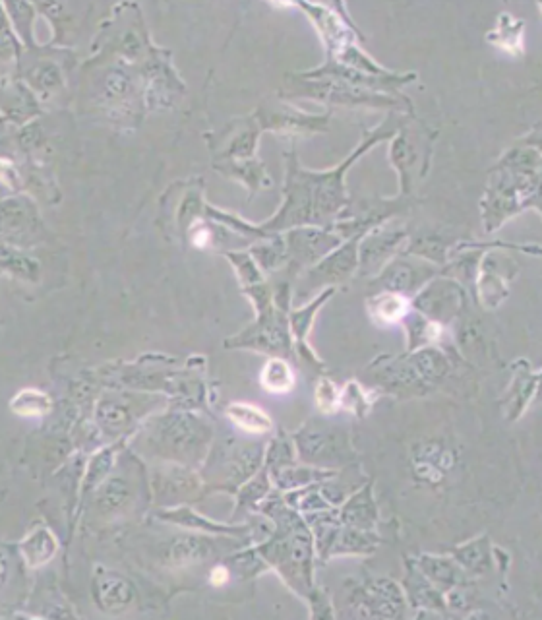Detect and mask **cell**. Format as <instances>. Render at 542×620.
Wrapping results in <instances>:
<instances>
[{
    "mask_svg": "<svg viewBox=\"0 0 542 620\" xmlns=\"http://www.w3.org/2000/svg\"><path fill=\"white\" fill-rule=\"evenodd\" d=\"M434 138H436L434 130L426 128L422 123H409L407 119H403V123L393 134L390 159L399 175L397 196L409 198L415 183L426 177L430 169Z\"/></svg>",
    "mask_w": 542,
    "mask_h": 620,
    "instance_id": "cell-6",
    "label": "cell"
},
{
    "mask_svg": "<svg viewBox=\"0 0 542 620\" xmlns=\"http://www.w3.org/2000/svg\"><path fill=\"white\" fill-rule=\"evenodd\" d=\"M401 324H403L405 336H407V353L417 351L421 347H428V345H438V341L444 338V326L424 318L415 310H411L403 318Z\"/></svg>",
    "mask_w": 542,
    "mask_h": 620,
    "instance_id": "cell-29",
    "label": "cell"
},
{
    "mask_svg": "<svg viewBox=\"0 0 542 620\" xmlns=\"http://www.w3.org/2000/svg\"><path fill=\"white\" fill-rule=\"evenodd\" d=\"M541 150L539 146L519 144L498 159L490 169L488 185L481 202L484 231L496 233L506 221L525 212H541Z\"/></svg>",
    "mask_w": 542,
    "mask_h": 620,
    "instance_id": "cell-2",
    "label": "cell"
},
{
    "mask_svg": "<svg viewBox=\"0 0 542 620\" xmlns=\"http://www.w3.org/2000/svg\"><path fill=\"white\" fill-rule=\"evenodd\" d=\"M97 595L105 609H124L134 599V588L121 576L107 574L97 584Z\"/></svg>",
    "mask_w": 542,
    "mask_h": 620,
    "instance_id": "cell-37",
    "label": "cell"
},
{
    "mask_svg": "<svg viewBox=\"0 0 542 620\" xmlns=\"http://www.w3.org/2000/svg\"><path fill=\"white\" fill-rule=\"evenodd\" d=\"M333 415L308 417L293 436L301 464L322 469H343L357 462L349 429L332 421Z\"/></svg>",
    "mask_w": 542,
    "mask_h": 620,
    "instance_id": "cell-4",
    "label": "cell"
},
{
    "mask_svg": "<svg viewBox=\"0 0 542 620\" xmlns=\"http://www.w3.org/2000/svg\"><path fill=\"white\" fill-rule=\"evenodd\" d=\"M407 355H409V361L413 363L415 371L419 372V376L430 388L442 384L452 372L450 355L444 349H440L438 345L421 347V349L411 351Z\"/></svg>",
    "mask_w": 542,
    "mask_h": 620,
    "instance_id": "cell-24",
    "label": "cell"
},
{
    "mask_svg": "<svg viewBox=\"0 0 542 620\" xmlns=\"http://www.w3.org/2000/svg\"><path fill=\"white\" fill-rule=\"evenodd\" d=\"M364 372L370 384L376 386V392H386L395 398H419L432 390L415 371L407 353L399 357L378 355Z\"/></svg>",
    "mask_w": 542,
    "mask_h": 620,
    "instance_id": "cell-12",
    "label": "cell"
},
{
    "mask_svg": "<svg viewBox=\"0 0 542 620\" xmlns=\"http://www.w3.org/2000/svg\"><path fill=\"white\" fill-rule=\"evenodd\" d=\"M448 555L459 564V568L473 580L488 576L496 568L494 560V545L486 533L477 535L475 539L461 543L457 547H452Z\"/></svg>",
    "mask_w": 542,
    "mask_h": 620,
    "instance_id": "cell-22",
    "label": "cell"
},
{
    "mask_svg": "<svg viewBox=\"0 0 542 620\" xmlns=\"http://www.w3.org/2000/svg\"><path fill=\"white\" fill-rule=\"evenodd\" d=\"M467 295V289L459 281L436 276L411 297V310L446 328L467 309Z\"/></svg>",
    "mask_w": 542,
    "mask_h": 620,
    "instance_id": "cell-10",
    "label": "cell"
},
{
    "mask_svg": "<svg viewBox=\"0 0 542 620\" xmlns=\"http://www.w3.org/2000/svg\"><path fill=\"white\" fill-rule=\"evenodd\" d=\"M339 516L343 526L362 531H376L380 524V510L374 498V483L364 481L351 495L339 504Z\"/></svg>",
    "mask_w": 542,
    "mask_h": 620,
    "instance_id": "cell-21",
    "label": "cell"
},
{
    "mask_svg": "<svg viewBox=\"0 0 542 620\" xmlns=\"http://www.w3.org/2000/svg\"><path fill=\"white\" fill-rule=\"evenodd\" d=\"M246 297L256 309L254 322L241 334L227 340V347L250 349L270 357L293 359V336L289 330V310L293 307V287L289 279L262 281L244 287Z\"/></svg>",
    "mask_w": 542,
    "mask_h": 620,
    "instance_id": "cell-3",
    "label": "cell"
},
{
    "mask_svg": "<svg viewBox=\"0 0 542 620\" xmlns=\"http://www.w3.org/2000/svg\"><path fill=\"white\" fill-rule=\"evenodd\" d=\"M227 258L233 262L237 276L241 279L242 287H250L256 283H262L266 276L254 262L248 250H237V252H227Z\"/></svg>",
    "mask_w": 542,
    "mask_h": 620,
    "instance_id": "cell-40",
    "label": "cell"
},
{
    "mask_svg": "<svg viewBox=\"0 0 542 620\" xmlns=\"http://www.w3.org/2000/svg\"><path fill=\"white\" fill-rule=\"evenodd\" d=\"M285 97H301V99H314L322 101L326 105H343V107H370V109H403L407 107L409 113H413V105L409 99H399L388 93L372 92L366 88H359L335 78L324 76H308L297 74L295 78L287 80Z\"/></svg>",
    "mask_w": 542,
    "mask_h": 620,
    "instance_id": "cell-5",
    "label": "cell"
},
{
    "mask_svg": "<svg viewBox=\"0 0 542 620\" xmlns=\"http://www.w3.org/2000/svg\"><path fill=\"white\" fill-rule=\"evenodd\" d=\"M12 409L22 417H39L49 411V398L37 390H24L14 398Z\"/></svg>",
    "mask_w": 542,
    "mask_h": 620,
    "instance_id": "cell-41",
    "label": "cell"
},
{
    "mask_svg": "<svg viewBox=\"0 0 542 620\" xmlns=\"http://www.w3.org/2000/svg\"><path fill=\"white\" fill-rule=\"evenodd\" d=\"M335 291H337L335 287L322 289L312 301L302 305L301 309L291 307V310H289V330H291V336H293L295 355L301 357L306 365H310L316 371V374H324L326 365L316 355V351L310 347L308 338H310V332H312V326H314V320H316L318 312L332 299Z\"/></svg>",
    "mask_w": 542,
    "mask_h": 620,
    "instance_id": "cell-16",
    "label": "cell"
},
{
    "mask_svg": "<svg viewBox=\"0 0 542 620\" xmlns=\"http://www.w3.org/2000/svg\"><path fill=\"white\" fill-rule=\"evenodd\" d=\"M455 454L438 440H428L413 450V475L428 487H440L455 467Z\"/></svg>",
    "mask_w": 542,
    "mask_h": 620,
    "instance_id": "cell-20",
    "label": "cell"
},
{
    "mask_svg": "<svg viewBox=\"0 0 542 620\" xmlns=\"http://www.w3.org/2000/svg\"><path fill=\"white\" fill-rule=\"evenodd\" d=\"M2 580H4V562L0 560V584H2Z\"/></svg>",
    "mask_w": 542,
    "mask_h": 620,
    "instance_id": "cell-46",
    "label": "cell"
},
{
    "mask_svg": "<svg viewBox=\"0 0 542 620\" xmlns=\"http://www.w3.org/2000/svg\"><path fill=\"white\" fill-rule=\"evenodd\" d=\"M287 248V266L283 274L287 278L297 279L304 270L318 264L324 256H328L333 248L339 247L343 241L332 227L320 225H302L281 233Z\"/></svg>",
    "mask_w": 542,
    "mask_h": 620,
    "instance_id": "cell-8",
    "label": "cell"
},
{
    "mask_svg": "<svg viewBox=\"0 0 542 620\" xmlns=\"http://www.w3.org/2000/svg\"><path fill=\"white\" fill-rule=\"evenodd\" d=\"M211 553H213V545L210 539L200 537V535H186V537L175 539L167 558L173 566H190V564L204 562L206 558L211 557Z\"/></svg>",
    "mask_w": 542,
    "mask_h": 620,
    "instance_id": "cell-32",
    "label": "cell"
},
{
    "mask_svg": "<svg viewBox=\"0 0 542 620\" xmlns=\"http://www.w3.org/2000/svg\"><path fill=\"white\" fill-rule=\"evenodd\" d=\"M229 175L242 181L244 185L250 188V198L262 190V188H271L273 181H271L270 173L266 169V165L252 157V159H242V161H235V163H229L227 167Z\"/></svg>",
    "mask_w": 542,
    "mask_h": 620,
    "instance_id": "cell-36",
    "label": "cell"
},
{
    "mask_svg": "<svg viewBox=\"0 0 542 620\" xmlns=\"http://www.w3.org/2000/svg\"><path fill=\"white\" fill-rule=\"evenodd\" d=\"M339 392L341 388L333 382L330 376L320 374L314 390V402L320 415H335L339 413Z\"/></svg>",
    "mask_w": 542,
    "mask_h": 620,
    "instance_id": "cell-39",
    "label": "cell"
},
{
    "mask_svg": "<svg viewBox=\"0 0 542 620\" xmlns=\"http://www.w3.org/2000/svg\"><path fill=\"white\" fill-rule=\"evenodd\" d=\"M126 495H128V487L122 483L121 479H115V481L107 483V487L103 489L101 502L107 510H111V508L121 506L122 502L126 500Z\"/></svg>",
    "mask_w": 542,
    "mask_h": 620,
    "instance_id": "cell-44",
    "label": "cell"
},
{
    "mask_svg": "<svg viewBox=\"0 0 542 620\" xmlns=\"http://www.w3.org/2000/svg\"><path fill=\"white\" fill-rule=\"evenodd\" d=\"M411 233L403 225H380L370 229L359 239L357 256L359 268L357 274L364 278H374L392 258L403 252L407 247Z\"/></svg>",
    "mask_w": 542,
    "mask_h": 620,
    "instance_id": "cell-15",
    "label": "cell"
},
{
    "mask_svg": "<svg viewBox=\"0 0 542 620\" xmlns=\"http://www.w3.org/2000/svg\"><path fill=\"white\" fill-rule=\"evenodd\" d=\"M233 578H235V574L227 562L215 564L210 570V584L213 588H225L231 584Z\"/></svg>",
    "mask_w": 542,
    "mask_h": 620,
    "instance_id": "cell-45",
    "label": "cell"
},
{
    "mask_svg": "<svg viewBox=\"0 0 542 620\" xmlns=\"http://www.w3.org/2000/svg\"><path fill=\"white\" fill-rule=\"evenodd\" d=\"M452 247L453 243L438 233H422L419 237H409L407 247L403 248V252L442 268L448 262V254Z\"/></svg>",
    "mask_w": 542,
    "mask_h": 620,
    "instance_id": "cell-31",
    "label": "cell"
},
{
    "mask_svg": "<svg viewBox=\"0 0 542 620\" xmlns=\"http://www.w3.org/2000/svg\"><path fill=\"white\" fill-rule=\"evenodd\" d=\"M401 589L407 601V607L422 615H448L446 595L440 589L434 588L428 578L422 574L415 562V558H405V576L401 582Z\"/></svg>",
    "mask_w": 542,
    "mask_h": 620,
    "instance_id": "cell-17",
    "label": "cell"
},
{
    "mask_svg": "<svg viewBox=\"0 0 542 620\" xmlns=\"http://www.w3.org/2000/svg\"><path fill=\"white\" fill-rule=\"evenodd\" d=\"M225 415L235 427L241 429L242 433L262 436V434H270L273 431V421L270 415L254 403H229L225 409Z\"/></svg>",
    "mask_w": 542,
    "mask_h": 620,
    "instance_id": "cell-27",
    "label": "cell"
},
{
    "mask_svg": "<svg viewBox=\"0 0 542 620\" xmlns=\"http://www.w3.org/2000/svg\"><path fill=\"white\" fill-rule=\"evenodd\" d=\"M359 239L361 237L343 241L339 247L333 248L328 256H324L318 264L304 270L297 278L299 283L295 287V295L304 297L312 291H322L328 287L337 289L339 283H345L353 278L359 268V256H357Z\"/></svg>",
    "mask_w": 542,
    "mask_h": 620,
    "instance_id": "cell-11",
    "label": "cell"
},
{
    "mask_svg": "<svg viewBox=\"0 0 542 620\" xmlns=\"http://www.w3.org/2000/svg\"><path fill=\"white\" fill-rule=\"evenodd\" d=\"M415 558L419 570L428 578V582L436 589H440L444 595L452 589L465 586L471 582V578L459 568V564L450 555H432L422 553Z\"/></svg>",
    "mask_w": 542,
    "mask_h": 620,
    "instance_id": "cell-23",
    "label": "cell"
},
{
    "mask_svg": "<svg viewBox=\"0 0 542 620\" xmlns=\"http://www.w3.org/2000/svg\"><path fill=\"white\" fill-rule=\"evenodd\" d=\"M256 512L266 516L273 526L270 535L254 545L256 551L281 582L308 603L318 589L314 576L318 558L310 529L301 514L285 502L283 493L275 489L260 502Z\"/></svg>",
    "mask_w": 542,
    "mask_h": 620,
    "instance_id": "cell-1",
    "label": "cell"
},
{
    "mask_svg": "<svg viewBox=\"0 0 542 620\" xmlns=\"http://www.w3.org/2000/svg\"><path fill=\"white\" fill-rule=\"evenodd\" d=\"M308 613L312 619H335L337 617L332 597L326 589L318 586V589L314 591V595L308 601Z\"/></svg>",
    "mask_w": 542,
    "mask_h": 620,
    "instance_id": "cell-43",
    "label": "cell"
},
{
    "mask_svg": "<svg viewBox=\"0 0 542 620\" xmlns=\"http://www.w3.org/2000/svg\"><path fill=\"white\" fill-rule=\"evenodd\" d=\"M378 396L380 394L376 390L372 388L366 390L357 380H349L339 392V411L343 409L359 419H364L368 411L374 407Z\"/></svg>",
    "mask_w": 542,
    "mask_h": 620,
    "instance_id": "cell-35",
    "label": "cell"
},
{
    "mask_svg": "<svg viewBox=\"0 0 542 620\" xmlns=\"http://www.w3.org/2000/svg\"><path fill=\"white\" fill-rule=\"evenodd\" d=\"M295 464H299V458H297V450L293 444V436L285 433L283 429H279L277 433L271 436L270 442L266 444L264 467L268 469V473H275L279 469H285V467H291Z\"/></svg>",
    "mask_w": 542,
    "mask_h": 620,
    "instance_id": "cell-33",
    "label": "cell"
},
{
    "mask_svg": "<svg viewBox=\"0 0 542 620\" xmlns=\"http://www.w3.org/2000/svg\"><path fill=\"white\" fill-rule=\"evenodd\" d=\"M440 272H442L440 266L401 252L372 278L370 287L374 289V293L392 291L411 299L424 283L440 276Z\"/></svg>",
    "mask_w": 542,
    "mask_h": 620,
    "instance_id": "cell-13",
    "label": "cell"
},
{
    "mask_svg": "<svg viewBox=\"0 0 542 620\" xmlns=\"http://www.w3.org/2000/svg\"><path fill=\"white\" fill-rule=\"evenodd\" d=\"M368 316L378 326H395L411 312V299L392 291H376L366 301Z\"/></svg>",
    "mask_w": 542,
    "mask_h": 620,
    "instance_id": "cell-25",
    "label": "cell"
},
{
    "mask_svg": "<svg viewBox=\"0 0 542 620\" xmlns=\"http://www.w3.org/2000/svg\"><path fill=\"white\" fill-rule=\"evenodd\" d=\"M47 545H55V539L51 537L49 531H37L31 539L26 541L24 549H26V555L30 558L31 564H41V562L49 560L55 551V547L47 549Z\"/></svg>",
    "mask_w": 542,
    "mask_h": 620,
    "instance_id": "cell-42",
    "label": "cell"
},
{
    "mask_svg": "<svg viewBox=\"0 0 542 620\" xmlns=\"http://www.w3.org/2000/svg\"><path fill=\"white\" fill-rule=\"evenodd\" d=\"M504 248H517L515 245L500 243L496 247L488 248L482 254L475 278V289L479 305L484 310H496L510 295V285L519 274V266L515 258L510 256Z\"/></svg>",
    "mask_w": 542,
    "mask_h": 620,
    "instance_id": "cell-9",
    "label": "cell"
},
{
    "mask_svg": "<svg viewBox=\"0 0 542 620\" xmlns=\"http://www.w3.org/2000/svg\"><path fill=\"white\" fill-rule=\"evenodd\" d=\"M539 382L541 371H535L527 359H517L513 363L510 386L500 400L506 421L515 423L525 415L539 392Z\"/></svg>",
    "mask_w": 542,
    "mask_h": 620,
    "instance_id": "cell-18",
    "label": "cell"
},
{
    "mask_svg": "<svg viewBox=\"0 0 542 620\" xmlns=\"http://www.w3.org/2000/svg\"><path fill=\"white\" fill-rule=\"evenodd\" d=\"M271 491H273V485H271L270 473L262 465L246 483H242L239 491L235 493L237 496V508H235L237 516L239 514H246V516L256 514L260 502L264 498H268Z\"/></svg>",
    "mask_w": 542,
    "mask_h": 620,
    "instance_id": "cell-30",
    "label": "cell"
},
{
    "mask_svg": "<svg viewBox=\"0 0 542 620\" xmlns=\"http://www.w3.org/2000/svg\"><path fill=\"white\" fill-rule=\"evenodd\" d=\"M345 609L359 619H401L407 609L401 584L392 578H366L345 582Z\"/></svg>",
    "mask_w": 542,
    "mask_h": 620,
    "instance_id": "cell-7",
    "label": "cell"
},
{
    "mask_svg": "<svg viewBox=\"0 0 542 620\" xmlns=\"http://www.w3.org/2000/svg\"><path fill=\"white\" fill-rule=\"evenodd\" d=\"M266 444L262 440H229L219 454V491L235 495L242 483H246L264 465Z\"/></svg>",
    "mask_w": 542,
    "mask_h": 620,
    "instance_id": "cell-14",
    "label": "cell"
},
{
    "mask_svg": "<svg viewBox=\"0 0 542 620\" xmlns=\"http://www.w3.org/2000/svg\"><path fill=\"white\" fill-rule=\"evenodd\" d=\"M382 537L378 531H362L355 527L341 526L333 541L330 560L337 557H370L378 551Z\"/></svg>",
    "mask_w": 542,
    "mask_h": 620,
    "instance_id": "cell-26",
    "label": "cell"
},
{
    "mask_svg": "<svg viewBox=\"0 0 542 620\" xmlns=\"http://www.w3.org/2000/svg\"><path fill=\"white\" fill-rule=\"evenodd\" d=\"M295 372L287 359L270 357L260 374V384L271 394H287L295 388Z\"/></svg>",
    "mask_w": 542,
    "mask_h": 620,
    "instance_id": "cell-34",
    "label": "cell"
},
{
    "mask_svg": "<svg viewBox=\"0 0 542 620\" xmlns=\"http://www.w3.org/2000/svg\"><path fill=\"white\" fill-rule=\"evenodd\" d=\"M248 252L258 264V268L264 272V276L281 272L287 266V248L283 235H268L264 239H258L250 245Z\"/></svg>",
    "mask_w": 542,
    "mask_h": 620,
    "instance_id": "cell-28",
    "label": "cell"
},
{
    "mask_svg": "<svg viewBox=\"0 0 542 620\" xmlns=\"http://www.w3.org/2000/svg\"><path fill=\"white\" fill-rule=\"evenodd\" d=\"M488 41L508 53L523 51V22L513 18L512 14H502L496 28L488 33Z\"/></svg>",
    "mask_w": 542,
    "mask_h": 620,
    "instance_id": "cell-38",
    "label": "cell"
},
{
    "mask_svg": "<svg viewBox=\"0 0 542 620\" xmlns=\"http://www.w3.org/2000/svg\"><path fill=\"white\" fill-rule=\"evenodd\" d=\"M256 123L262 130H275L281 134H312L328 130V115H306L295 107L264 105L256 111Z\"/></svg>",
    "mask_w": 542,
    "mask_h": 620,
    "instance_id": "cell-19",
    "label": "cell"
}]
</instances>
